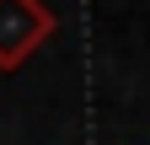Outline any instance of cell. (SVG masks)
I'll return each instance as SVG.
<instances>
[{
  "label": "cell",
  "instance_id": "cell-1",
  "mask_svg": "<svg viewBox=\"0 0 150 145\" xmlns=\"http://www.w3.org/2000/svg\"><path fill=\"white\" fill-rule=\"evenodd\" d=\"M59 16L43 0H0V70H22L54 38Z\"/></svg>",
  "mask_w": 150,
  "mask_h": 145
}]
</instances>
